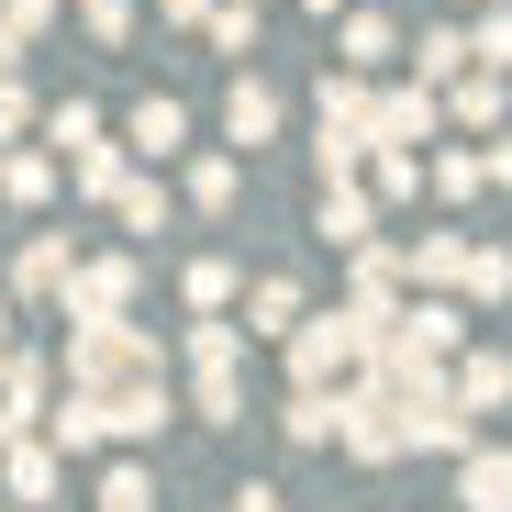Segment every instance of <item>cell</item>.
I'll list each match as a JSON object with an SVG mask.
<instances>
[]
</instances>
